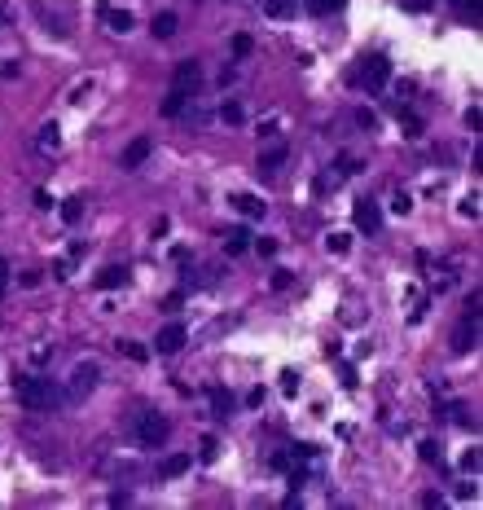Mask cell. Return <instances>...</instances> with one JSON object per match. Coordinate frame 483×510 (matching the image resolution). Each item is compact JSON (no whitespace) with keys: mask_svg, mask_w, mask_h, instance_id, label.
Here are the masks:
<instances>
[{"mask_svg":"<svg viewBox=\"0 0 483 510\" xmlns=\"http://www.w3.org/2000/svg\"><path fill=\"white\" fill-rule=\"evenodd\" d=\"M14 391H18V400L27 409H53V405H62V387L53 383V378H40V374H27V378H14Z\"/></svg>","mask_w":483,"mask_h":510,"instance_id":"cell-1","label":"cell"},{"mask_svg":"<svg viewBox=\"0 0 483 510\" xmlns=\"http://www.w3.org/2000/svg\"><path fill=\"white\" fill-rule=\"evenodd\" d=\"M386 79H391V62H386L382 53H369L365 62H360V70H356V84L365 92H382Z\"/></svg>","mask_w":483,"mask_h":510,"instance_id":"cell-2","label":"cell"},{"mask_svg":"<svg viewBox=\"0 0 483 510\" xmlns=\"http://www.w3.org/2000/svg\"><path fill=\"white\" fill-rule=\"evenodd\" d=\"M137 440H141L145 449L167 444V440H172V422H167L163 413H141V418H137Z\"/></svg>","mask_w":483,"mask_h":510,"instance_id":"cell-3","label":"cell"},{"mask_svg":"<svg viewBox=\"0 0 483 510\" xmlns=\"http://www.w3.org/2000/svg\"><path fill=\"white\" fill-rule=\"evenodd\" d=\"M352 220H356V229H360V233H369V238H373V233L382 229V207L373 203V198H356Z\"/></svg>","mask_w":483,"mask_h":510,"instance_id":"cell-4","label":"cell"},{"mask_svg":"<svg viewBox=\"0 0 483 510\" xmlns=\"http://www.w3.org/2000/svg\"><path fill=\"white\" fill-rule=\"evenodd\" d=\"M97 378H101V365H97V361H79V365H75V374H70V391H66V400H79L83 391H92V387H97Z\"/></svg>","mask_w":483,"mask_h":510,"instance_id":"cell-5","label":"cell"},{"mask_svg":"<svg viewBox=\"0 0 483 510\" xmlns=\"http://www.w3.org/2000/svg\"><path fill=\"white\" fill-rule=\"evenodd\" d=\"M202 84V66L193 62V57H185V62H176V70H172V88L176 92H185V97H193V88Z\"/></svg>","mask_w":483,"mask_h":510,"instance_id":"cell-6","label":"cell"},{"mask_svg":"<svg viewBox=\"0 0 483 510\" xmlns=\"http://www.w3.org/2000/svg\"><path fill=\"white\" fill-rule=\"evenodd\" d=\"M154 154V141L150 137H137V141H128L124 146V154H119V168L124 172H137V168H145V159Z\"/></svg>","mask_w":483,"mask_h":510,"instance_id":"cell-7","label":"cell"},{"mask_svg":"<svg viewBox=\"0 0 483 510\" xmlns=\"http://www.w3.org/2000/svg\"><path fill=\"white\" fill-rule=\"evenodd\" d=\"M185 343H189V330L180 326V322H172V326H163V330H159L154 348H159L163 357H172V352H180V348H185Z\"/></svg>","mask_w":483,"mask_h":510,"instance_id":"cell-8","label":"cell"},{"mask_svg":"<svg viewBox=\"0 0 483 510\" xmlns=\"http://www.w3.org/2000/svg\"><path fill=\"white\" fill-rule=\"evenodd\" d=\"M475 343H479V313H466L457 335H453V352H470Z\"/></svg>","mask_w":483,"mask_h":510,"instance_id":"cell-9","label":"cell"},{"mask_svg":"<svg viewBox=\"0 0 483 510\" xmlns=\"http://www.w3.org/2000/svg\"><path fill=\"white\" fill-rule=\"evenodd\" d=\"M290 159V146L286 141H277V146H268V150H259V176H273L282 163Z\"/></svg>","mask_w":483,"mask_h":510,"instance_id":"cell-10","label":"cell"},{"mask_svg":"<svg viewBox=\"0 0 483 510\" xmlns=\"http://www.w3.org/2000/svg\"><path fill=\"white\" fill-rule=\"evenodd\" d=\"M189 467H193V458H189V453H167V458L159 462V480H180Z\"/></svg>","mask_w":483,"mask_h":510,"instance_id":"cell-11","label":"cell"},{"mask_svg":"<svg viewBox=\"0 0 483 510\" xmlns=\"http://www.w3.org/2000/svg\"><path fill=\"white\" fill-rule=\"evenodd\" d=\"M150 31L159 35V40H172V35L180 31V18L172 14V9H163V14H154V22H150Z\"/></svg>","mask_w":483,"mask_h":510,"instance_id":"cell-12","label":"cell"},{"mask_svg":"<svg viewBox=\"0 0 483 510\" xmlns=\"http://www.w3.org/2000/svg\"><path fill=\"white\" fill-rule=\"evenodd\" d=\"M124 282H128L124 264H106L101 273H97V291H115V286H124Z\"/></svg>","mask_w":483,"mask_h":510,"instance_id":"cell-13","label":"cell"},{"mask_svg":"<svg viewBox=\"0 0 483 510\" xmlns=\"http://www.w3.org/2000/svg\"><path fill=\"white\" fill-rule=\"evenodd\" d=\"M35 150H40V154L62 150V128H57V124H44V128H40V137H35Z\"/></svg>","mask_w":483,"mask_h":510,"instance_id":"cell-14","label":"cell"},{"mask_svg":"<svg viewBox=\"0 0 483 510\" xmlns=\"http://www.w3.org/2000/svg\"><path fill=\"white\" fill-rule=\"evenodd\" d=\"M228 203H233V207H237V211H241V216H246V220H259V216H264V203H259L255 194H233V198H228Z\"/></svg>","mask_w":483,"mask_h":510,"instance_id":"cell-15","label":"cell"},{"mask_svg":"<svg viewBox=\"0 0 483 510\" xmlns=\"http://www.w3.org/2000/svg\"><path fill=\"white\" fill-rule=\"evenodd\" d=\"M207 400H211V413H215V418H228V413H233V396H228V387H211Z\"/></svg>","mask_w":483,"mask_h":510,"instance_id":"cell-16","label":"cell"},{"mask_svg":"<svg viewBox=\"0 0 483 510\" xmlns=\"http://www.w3.org/2000/svg\"><path fill=\"white\" fill-rule=\"evenodd\" d=\"M224 251H228V255L250 251V229H228V233H224Z\"/></svg>","mask_w":483,"mask_h":510,"instance_id":"cell-17","label":"cell"},{"mask_svg":"<svg viewBox=\"0 0 483 510\" xmlns=\"http://www.w3.org/2000/svg\"><path fill=\"white\" fill-rule=\"evenodd\" d=\"M304 5H308L312 18H330V14H338V9L347 5V0H304Z\"/></svg>","mask_w":483,"mask_h":510,"instance_id":"cell-18","label":"cell"},{"mask_svg":"<svg viewBox=\"0 0 483 510\" xmlns=\"http://www.w3.org/2000/svg\"><path fill=\"white\" fill-rule=\"evenodd\" d=\"M180 110H185V92H167V97H163V106H159V115H163V119H176V115Z\"/></svg>","mask_w":483,"mask_h":510,"instance_id":"cell-19","label":"cell"},{"mask_svg":"<svg viewBox=\"0 0 483 510\" xmlns=\"http://www.w3.org/2000/svg\"><path fill=\"white\" fill-rule=\"evenodd\" d=\"M106 22H110V31H119V35L132 31V14H128V9H106Z\"/></svg>","mask_w":483,"mask_h":510,"instance_id":"cell-20","label":"cell"},{"mask_svg":"<svg viewBox=\"0 0 483 510\" xmlns=\"http://www.w3.org/2000/svg\"><path fill=\"white\" fill-rule=\"evenodd\" d=\"M220 119H224V124H233V128H237V124H246V110H241V101H224V106H220Z\"/></svg>","mask_w":483,"mask_h":510,"instance_id":"cell-21","label":"cell"},{"mask_svg":"<svg viewBox=\"0 0 483 510\" xmlns=\"http://www.w3.org/2000/svg\"><path fill=\"white\" fill-rule=\"evenodd\" d=\"M295 5H299V0H268L264 14H268V18H290V14H295Z\"/></svg>","mask_w":483,"mask_h":510,"instance_id":"cell-22","label":"cell"},{"mask_svg":"<svg viewBox=\"0 0 483 510\" xmlns=\"http://www.w3.org/2000/svg\"><path fill=\"white\" fill-rule=\"evenodd\" d=\"M115 348H119V352H124V357H128V361H145V357H150V352H145V348H141V343H137V339H119V343H115Z\"/></svg>","mask_w":483,"mask_h":510,"instance_id":"cell-23","label":"cell"},{"mask_svg":"<svg viewBox=\"0 0 483 510\" xmlns=\"http://www.w3.org/2000/svg\"><path fill=\"white\" fill-rule=\"evenodd\" d=\"M79 216H83V198H66V203H62V220L79 224Z\"/></svg>","mask_w":483,"mask_h":510,"instance_id":"cell-24","label":"cell"},{"mask_svg":"<svg viewBox=\"0 0 483 510\" xmlns=\"http://www.w3.org/2000/svg\"><path fill=\"white\" fill-rule=\"evenodd\" d=\"M250 49H255V40H250L246 31H237V35H233V57L241 62V57H250Z\"/></svg>","mask_w":483,"mask_h":510,"instance_id":"cell-25","label":"cell"},{"mask_svg":"<svg viewBox=\"0 0 483 510\" xmlns=\"http://www.w3.org/2000/svg\"><path fill=\"white\" fill-rule=\"evenodd\" d=\"M325 246H330L334 255H343L347 246H352V238H347V233H330V238H325Z\"/></svg>","mask_w":483,"mask_h":510,"instance_id":"cell-26","label":"cell"},{"mask_svg":"<svg viewBox=\"0 0 483 510\" xmlns=\"http://www.w3.org/2000/svg\"><path fill=\"white\" fill-rule=\"evenodd\" d=\"M338 172H343V176H356V172H360V159H356V154H343V159H338Z\"/></svg>","mask_w":483,"mask_h":510,"instance_id":"cell-27","label":"cell"},{"mask_svg":"<svg viewBox=\"0 0 483 510\" xmlns=\"http://www.w3.org/2000/svg\"><path fill=\"white\" fill-rule=\"evenodd\" d=\"M356 124H360V128H369V133H373V128H378V115H373V110H356Z\"/></svg>","mask_w":483,"mask_h":510,"instance_id":"cell-28","label":"cell"},{"mask_svg":"<svg viewBox=\"0 0 483 510\" xmlns=\"http://www.w3.org/2000/svg\"><path fill=\"white\" fill-rule=\"evenodd\" d=\"M404 128H408V133L404 137H422V119H417V115H404V119H400Z\"/></svg>","mask_w":483,"mask_h":510,"instance_id":"cell-29","label":"cell"},{"mask_svg":"<svg viewBox=\"0 0 483 510\" xmlns=\"http://www.w3.org/2000/svg\"><path fill=\"white\" fill-rule=\"evenodd\" d=\"M290 282H295V277H290V273H286V268H277V273H273V291H286V286H290Z\"/></svg>","mask_w":483,"mask_h":510,"instance_id":"cell-30","label":"cell"},{"mask_svg":"<svg viewBox=\"0 0 483 510\" xmlns=\"http://www.w3.org/2000/svg\"><path fill=\"white\" fill-rule=\"evenodd\" d=\"M422 462H440V449H435V440H422Z\"/></svg>","mask_w":483,"mask_h":510,"instance_id":"cell-31","label":"cell"},{"mask_svg":"<svg viewBox=\"0 0 483 510\" xmlns=\"http://www.w3.org/2000/svg\"><path fill=\"white\" fill-rule=\"evenodd\" d=\"M462 467H466V471H475V475H479V449H470V453L462 458Z\"/></svg>","mask_w":483,"mask_h":510,"instance_id":"cell-32","label":"cell"},{"mask_svg":"<svg viewBox=\"0 0 483 510\" xmlns=\"http://www.w3.org/2000/svg\"><path fill=\"white\" fill-rule=\"evenodd\" d=\"M255 251H259V255H277V242H273V238H259Z\"/></svg>","mask_w":483,"mask_h":510,"instance_id":"cell-33","label":"cell"},{"mask_svg":"<svg viewBox=\"0 0 483 510\" xmlns=\"http://www.w3.org/2000/svg\"><path fill=\"white\" fill-rule=\"evenodd\" d=\"M18 282H22V286H40V273H35V268H27V273H22Z\"/></svg>","mask_w":483,"mask_h":510,"instance_id":"cell-34","label":"cell"},{"mask_svg":"<svg viewBox=\"0 0 483 510\" xmlns=\"http://www.w3.org/2000/svg\"><path fill=\"white\" fill-rule=\"evenodd\" d=\"M35 207H44V211L53 207V198H48V189H35Z\"/></svg>","mask_w":483,"mask_h":510,"instance_id":"cell-35","label":"cell"},{"mask_svg":"<svg viewBox=\"0 0 483 510\" xmlns=\"http://www.w3.org/2000/svg\"><path fill=\"white\" fill-rule=\"evenodd\" d=\"M479 119H483V115H479V106H470V110H466V124L475 128V133H479Z\"/></svg>","mask_w":483,"mask_h":510,"instance_id":"cell-36","label":"cell"},{"mask_svg":"<svg viewBox=\"0 0 483 510\" xmlns=\"http://www.w3.org/2000/svg\"><path fill=\"white\" fill-rule=\"evenodd\" d=\"M5 286H9V264L0 259V295H5Z\"/></svg>","mask_w":483,"mask_h":510,"instance_id":"cell-37","label":"cell"},{"mask_svg":"<svg viewBox=\"0 0 483 510\" xmlns=\"http://www.w3.org/2000/svg\"><path fill=\"white\" fill-rule=\"evenodd\" d=\"M5 18H9V9H5V5H0V22H5Z\"/></svg>","mask_w":483,"mask_h":510,"instance_id":"cell-38","label":"cell"}]
</instances>
